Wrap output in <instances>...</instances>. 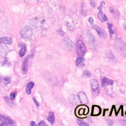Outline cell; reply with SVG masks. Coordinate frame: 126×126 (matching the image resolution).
I'll list each match as a JSON object with an SVG mask.
<instances>
[{
	"mask_svg": "<svg viewBox=\"0 0 126 126\" xmlns=\"http://www.w3.org/2000/svg\"><path fill=\"white\" fill-rule=\"evenodd\" d=\"M84 62V60L83 58L81 57H78L75 62L76 65L78 67L84 66L85 65Z\"/></svg>",
	"mask_w": 126,
	"mask_h": 126,
	"instance_id": "e0dca14e",
	"label": "cell"
},
{
	"mask_svg": "<svg viewBox=\"0 0 126 126\" xmlns=\"http://www.w3.org/2000/svg\"><path fill=\"white\" fill-rule=\"evenodd\" d=\"M88 20H89V22L91 24H93V22H94V20H93V18L92 17H90L89 18V19H88Z\"/></svg>",
	"mask_w": 126,
	"mask_h": 126,
	"instance_id": "f546056e",
	"label": "cell"
},
{
	"mask_svg": "<svg viewBox=\"0 0 126 126\" xmlns=\"http://www.w3.org/2000/svg\"><path fill=\"white\" fill-rule=\"evenodd\" d=\"M101 112V108L98 106H93L92 108V115L93 116H97L100 115Z\"/></svg>",
	"mask_w": 126,
	"mask_h": 126,
	"instance_id": "4fadbf2b",
	"label": "cell"
},
{
	"mask_svg": "<svg viewBox=\"0 0 126 126\" xmlns=\"http://www.w3.org/2000/svg\"><path fill=\"white\" fill-rule=\"evenodd\" d=\"M86 110H89L87 107H86L85 106H79L76 109V114L78 116L86 115L88 113V111L87 112Z\"/></svg>",
	"mask_w": 126,
	"mask_h": 126,
	"instance_id": "30bf717a",
	"label": "cell"
},
{
	"mask_svg": "<svg viewBox=\"0 0 126 126\" xmlns=\"http://www.w3.org/2000/svg\"><path fill=\"white\" fill-rule=\"evenodd\" d=\"M86 36L87 39V40L89 46L91 47V48H94L96 47V41L95 39V37L89 31L87 32L86 33Z\"/></svg>",
	"mask_w": 126,
	"mask_h": 126,
	"instance_id": "277c9868",
	"label": "cell"
},
{
	"mask_svg": "<svg viewBox=\"0 0 126 126\" xmlns=\"http://www.w3.org/2000/svg\"><path fill=\"white\" fill-rule=\"evenodd\" d=\"M123 27L124 29L126 30V23H124V24H123Z\"/></svg>",
	"mask_w": 126,
	"mask_h": 126,
	"instance_id": "836d02e7",
	"label": "cell"
},
{
	"mask_svg": "<svg viewBox=\"0 0 126 126\" xmlns=\"http://www.w3.org/2000/svg\"><path fill=\"white\" fill-rule=\"evenodd\" d=\"M28 57L26 58L23 63V65L22 66V70L23 73H26L28 70Z\"/></svg>",
	"mask_w": 126,
	"mask_h": 126,
	"instance_id": "2e32d148",
	"label": "cell"
},
{
	"mask_svg": "<svg viewBox=\"0 0 126 126\" xmlns=\"http://www.w3.org/2000/svg\"><path fill=\"white\" fill-rule=\"evenodd\" d=\"M12 39L9 37H3L0 38V43L5 44H10L12 43Z\"/></svg>",
	"mask_w": 126,
	"mask_h": 126,
	"instance_id": "5bb4252c",
	"label": "cell"
},
{
	"mask_svg": "<svg viewBox=\"0 0 126 126\" xmlns=\"http://www.w3.org/2000/svg\"><path fill=\"white\" fill-rule=\"evenodd\" d=\"M32 34L31 29L28 27H24L21 31V37L24 38H29Z\"/></svg>",
	"mask_w": 126,
	"mask_h": 126,
	"instance_id": "8992f818",
	"label": "cell"
},
{
	"mask_svg": "<svg viewBox=\"0 0 126 126\" xmlns=\"http://www.w3.org/2000/svg\"><path fill=\"white\" fill-rule=\"evenodd\" d=\"M47 120L50 122V123L51 125H53L54 124L55 118V116L53 112H50L49 113L48 116L47 117Z\"/></svg>",
	"mask_w": 126,
	"mask_h": 126,
	"instance_id": "ac0fdd59",
	"label": "cell"
},
{
	"mask_svg": "<svg viewBox=\"0 0 126 126\" xmlns=\"http://www.w3.org/2000/svg\"><path fill=\"white\" fill-rule=\"evenodd\" d=\"M115 46L117 50L122 55L126 57V46L121 39L119 38L115 40Z\"/></svg>",
	"mask_w": 126,
	"mask_h": 126,
	"instance_id": "6da1fadb",
	"label": "cell"
},
{
	"mask_svg": "<svg viewBox=\"0 0 126 126\" xmlns=\"http://www.w3.org/2000/svg\"><path fill=\"white\" fill-rule=\"evenodd\" d=\"M107 27H108V29L109 32V33L111 35V36H113L114 34H115V32L114 31L115 28L112 23H107Z\"/></svg>",
	"mask_w": 126,
	"mask_h": 126,
	"instance_id": "d6986e66",
	"label": "cell"
},
{
	"mask_svg": "<svg viewBox=\"0 0 126 126\" xmlns=\"http://www.w3.org/2000/svg\"><path fill=\"white\" fill-rule=\"evenodd\" d=\"M4 99L5 100L6 103L8 105H10V106H12V105L14 104L13 103V102H12L11 101H10V99H9L7 97H6V96L4 97Z\"/></svg>",
	"mask_w": 126,
	"mask_h": 126,
	"instance_id": "cb8c5ba5",
	"label": "cell"
},
{
	"mask_svg": "<svg viewBox=\"0 0 126 126\" xmlns=\"http://www.w3.org/2000/svg\"><path fill=\"white\" fill-rule=\"evenodd\" d=\"M90 3L91 4V5L93 7H94L95 6V2L94 1V0H90Z\"/></svg>",
	"mask_w": 126,
	"mask_h": 126,
	"instance_id": "83f0119b",
	"label": "cell"
},
{
	"mask_svg": "<svg viewBox=\"0 0 126 126\" xmlns=\"http://www.w3.org/2000/svg\"><path fill=\"white\" fill-rule=\"evenodd\" d=\"M110 12L112 13H113L114 12V9H113V8L112 7H110Z\"/></svg>",
	"mask_w": 126,
	"mask_h": 126,
	"instance_id": "1f68e13d",
	"label": "cell"
},
{
	"mask_svg": "<svg viewBox=\"0 0 126 126\" xmlns=\"http://www.w3.org/2000/svg\"><path fill=\"white\" fill-rule=\"evenodd\" d=\"M91 85L94 94H97L100 92V88L98 82L95 79H93L91 81Z\"/></svg>",
	"mask_w": 126,
	"mask_h": 126,
	"instance_id": "ba28073f",
	"label": "cell"
},
{
	"mask_svg": "<svg viewBox=\"0 0 126 126\" xmlns=\"http://www.w3.org/2000/svg\"><path fill=\"white\" fill-rule=\"evenodd\" d=\"M92 28L96 31L97 34L101 38L103 39H105L107 37V34L105 33V31L100 27L96 25H93L92 26Z\"/></svg>",
	"mask_w": 126,
	"mask_h": 126,
	"instance_id": "9c48e42d",
	"label": "cell"
},
{
	"mask_svg": "<svg viewBox=\"0 0 126 126\" xmlns=\"http://www.w3.org/2000/svg\"><path fill=\"white\" fill-rule=\"evenodd\" d=\"M69 99H71V100H69L70 102L73 104H77L78 103V100L76 98V96L75 95H72L70 96Z\"/></svg>",
	"mask_w": 126,
	"mask_h": 126,
	"instance_id": "44dd1931",
	"label": "cell"
},
{
	"mask_svg": "<svg viewBox=\"0 0 126 126\" xmlns=\"http://www.w3.org/2000/svg\"><path fill=\"white\" fill-rule=\"evenodd\" d=\"M31 125L32 126H35L36 125V124L35 123V122H31Z\"/></svg>",
	"mask_w": 126,
	"mask_h": 126,
	"instance_id": "d6a6232c",
	"label": "cell"
},
{
	"mask_svg": "<svg viewBox=\"0 0 126 126\" xmlns=\"http://www.w3.org/2000/svg\"><path fill=\"white\" fill-rule=\"evenodd\" d=\"M114 84V81L112 80L109 79L106 77H103L101 80L102 87H105L107 85H112Z\"/></svg>",
	"mask_w": 126,
	"mask_h": 126,
	"instance_id": "7c38bea8",
	"label": "cell"
},
{
	"mask_svg": "<svg viewBox=\"0 0 126 126\" xmlns=\"http://www.w3.org/2000/svg\"><path fill=\"white\" fill-rule=\"evenodd\" d=\"M0 121L2 122L0 126H7L14 123V122L10 118L1 114H0Z\"/></svg>",
	"mask_w": 126,
	"mask_h": 126,
	"instance_id": "5b68a950",
	"label": "cell"
},
{
	"mask_svg": "<svg viewBox=\"0 0 126 126\" xmlns=\"http://www.w3.org/2000/svg\"><path fill=\"white\" fill-rule=\"evenodd\" d=\"M76 52L78 56H83L87 52L86 46L81 40H78L76 42Z\"/></svg>",
	"mask_w": 126,
	"mask_h": 126,
	"instance_id": "7a4b0ae2",
	"label": "cell"
},
{
	"mask_svg": "<svg viewBox=\"0 0 126 126\" xmlns=\"http://www.w3.org/2000/svg\"><path fill=\"white\" fill-rule=\"evenodd\" d=\"M78 97L81 103L83 104H88L89 100L85 94L82 92H80L78 94Z\"/></svg>",
	"mask_w": 126,
	"mask_h": 126,
	"instance_id": "8fae6325",
	"label": "cell"
},
{
	"mask_svg": "<svg viewBox=\"0 0 126 126\" xmlns=\"http://www.w3.org/2000/svg\"><path fill=\"white\" fill-rule=\"evenodd\" d=\"M106 121L107 123L108 124V125H109V126H112L113 124V121L110 119H106Z\"/></svg>",
	"mask_w": 126,
	"mask_h": 126,
	"instance_id": "484cf974",
	"label": "cell"
},
{
	"mask_svg": "<svg viewBox=\"0 0 126 126\" xmlns=\"http://www.w3.org/2000/svg\"><path fill=\"white\" fill-rule=\"evenodd\" d=\"M16 96V93H11L10 94V98L11 100H13L14 98H15Z\"/></svg>",
	"mask_w": 126,
	"mask_h": 126,
	"instance_id": "d4e9b609",
	"label": "cell"
},
{
	"mask_svg": "<svg viewBox=\"0 0 126 126\" xmlns=\"http://www.w3.org/2000/svg\"><path fill=\"white\" fill-rule=\"evenodd\" d=\"M83 75L85 77H87V78H89V77H91L92 73L90 71L86 70H84L83 71Z\"/></svg>",
	"mask_w": 126,
	"mask_h": 126,
	"instance_id": "603a6c76",
	"label": "cell"
},
{
	"mask_svg": "<svg viewBox=\"0 0 126 126\" xmlns=\"http://www.w3.org/2000/svg\"><path fill=\"white\" fill-rule=\"evenodd\" d=\"M19 46L21 47V50L19 51V55L20 56L23 57L25 55L26 53V45L24 42H20L19 44Z\"/></svg>",
	"mask_w": 126,
	"mask_h": 126,
	"instance_id": "9a60e30c",
	"label": "cell"
},
{
	"mask_svg": "<svg viewBox=\"0 0 126 126\" xmlns=\"http://www.w3.org/2000/svg\"><path fill=\"white\" fill-rule=\"evenodd\" d=\"M33 86L34 83L32 82H30L28 83L26 88V92L27 94H31V90L33 88Z\"/></svg>",
	"mask_w": 126,
	"mask_h": 126,
	"instance_id": "ffe728a7",
	"label": "cell"
},
{
	"mask_svg": "<svg viewBox=\"0 0 126 126\" xmlns=\"http://www.w3.org/2000/svg\"><path fill=\"white\" fill-rule=\"evenodd\" d=\"M120 123L123 125H124V126H126V120H120Z\"/></svg>",
	"mask_w": 126,
	"mask_h": 126,
	"instance_id": "4dcf8cb0",
	"label": "cell"
},
{
	"mask_svg": "<svg viewBox=\"0 0 126 126\" xmlns=\"http://www.w3.org/2000/svg\"><path fill=\"white\" fill-rule=\"evenodd\" d=\"M38 126H47V125L45 123V122H44V121H41L38 124Z\"/></svg>",
	"mask_w": 126,
	"mask_h": 126,
	"instance_id": "4316f807",
	"label": "cell"
},
{
	"mask_svg": "<svg viewBox=\"0 0 126 126\" xmlns=\"http://www.w3.org/2000/svg\"><path fill=\"white\" fill-rule=\"evenodd\" d=\"M61 45L63 48L67 51H71L74 47V43L68 38H64L61 41Z\"/></svg>",
	"mask_w": 126,
	"mask_h": 126,
	"instance_id": "3957f363",
	"label": "cell"
},
{
	"mask_svg": "<svg viewBox=\"0 0 126 126\" xmlns=\"http://www.w3.org/2000/svg\"><path fill=\"white\" fill-rule=\"evenodd\" d=\"M33 101H34V103L35 104L36 106L37 107H39V105L38 103L37 102V101H36V100L35 99V98H33Z\"/></svg>",
	"mask_w": 126,
	"mask_h": 126,
	"instance_id": "f1b7e54d",
	"label": "cell"
},
{
	"mask_svg": "<svg viewBox=\"0 0 126 126\" xmlns=\"http://www.w3.org/2000/svg\"><path fill=\"white\" fill-rule=\"evenodd\" d=\"M76 122L77 124L80 126H88V124L86 123L83 120L80 119H77L76 120Z\"/></svg>",
	"mask_w": 126,
	"mask_h": 126,
	"instance_id": "7402d4cb",
	"label": "cell"
},
{
	"mask_svg": "<svg viewBox=\"0 0 126 126\" xmlns=\"http://www.w3.org/2000/svg\"><path fill=\"white\" fill-rule=\"evenodd\" d=\"M102 3H103V1L101 2L100 6L97 8L98 9H99V12L97 14V18L101 22H104L105 21H107L108 20V18H107L106 15L102 12Z\"/></svg>",
	"mask_w": 126,
	"mask_h": 126,
	"instance_id": "52a82bcc",
	"label": "cell"
}]
</instances>
